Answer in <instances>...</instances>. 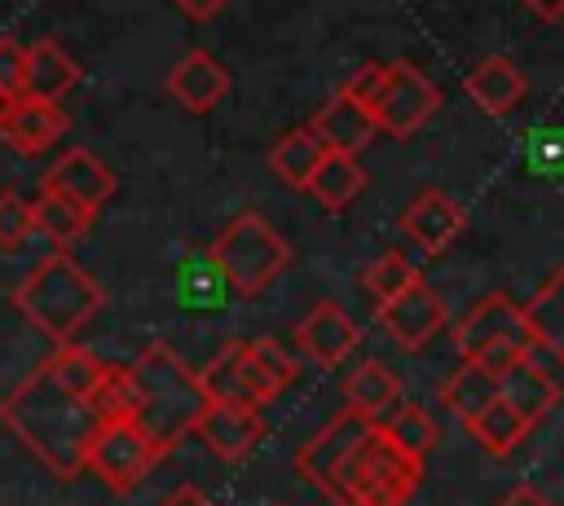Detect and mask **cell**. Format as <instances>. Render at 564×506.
I'll return each instance as SVG.
<instances>
[{"label": "cell", "mask_w": 564, "mask_h": 506, "mask_svg": "<svg viewBox=\"0 0 564 506\" xmlns=\"http://www.w3.org/2000/svg\"><path fill=\"white\" fill-rule=\"evenodd\" d=\"M212 260L220 264L225 282H229V295H242V299H256L269 290V282L291 264V246L282 242V233L260 216V211H242L234 216L216 242L207 246Z\"/></svg>", "instance_id": "5b68a950"}, {"label": "cell", "mask_w": 564, "mask_h": 506, "mask_svg": "<svg viewBox=\"0 0 564 506\" xmlns=\"http://www.w3.org/2000/svg\"><path fill=\"white\" fill-rule=\"evenodd\" d=\"M0 422L57 480H75L84 471V453H88V440L97 431L93 405L84 396L66 392L62 383H53L44 365H35L0 400Z\"/></svg>", "instance_id": "7a4b0ae2"}, {"label": "cell", "mask_w": 564, "mask_h": 506, "mask_svg": "<svg viewBox=\"0 0 564 506\" xmlns=\"http://www.w3.org/2000/svg\"><path fill=\"white\" fill-rule=\"evenodd\" d=\"M295 343L308 361H317L322 370H335L348 361V352L361 343V326L335 304V299H322L300 326H295Z\"/></svg>", "instance_id": "7c38bea8"}, {"label": "cell", "mask_w": 564, "mask_h": 506, "mask_svg": "<svg viewBox=\"0 0 564 506\" xmlns=\"http://www.w3.org/2000/svg\"><path fill=\"white\" fill-rule=\"evenodd\" d=\"M44 189L70 198L75 207H84L88 216H97L110 198H115V172L88 154V150H66L48 172H44Z\"/></svg>", "instance_id": "8fae6325"}, {"label": "cell", "mask_w": 564, "mask_h": 506, "mask_svg": "<svg viewBox=\"0 0 564 506\" xmlns=\"http://www.w3.org/2000/svg\"><path fill=\"white\" fill-rule=\"evenodd\" d=\"M414 277H419V273H414V264H410L401 251H383V255H375V264H366L361 286L375 295V304H383V299H392L397 290H405Z\"/></svg>", "instance_id": "4dcf8cb0"}, {"label": "cell", "mask_w": 564, "mask_h": 506, "mask_svg": "<svg viewBox=\"0 0 564 506\" xmlns=\"http://www.w3.org/2000/svg\"><path fill=\"white\" fill-rule=\"evenodd\" d=\"M194 436L220 462H242L264 440V418H260V409H238V405L207 400L203 414H198V422H194Z\"/></svg>", "instance_id": "4fadbf2b"}, {"label": "cell", "mask_w": 564, "mask_h": 506, "mask_svg": "<svg viewBox=\"0 0 564 506\" xmlns=\"http://www.w3.org/2000/svg\"><path fill=\"white\" fill-rule=\"evenodd\" d=\"M35 233L31 224V198L0 189V251H18L26 238Z\"/></svg>", "instance_id": "836d02e7"}, {"label": "cell", "mask_w": 564, "mask_h": 506, "mask_svg": "<svg viewBox=\"0 0 564 506\" xmlns=\"http://www.w3.org/2000/svg\"><path fill=\"white\" fill-rule=\"evenodd\" d=\"M463 427H467V431L476 436V444H480V449H489L494 458L511 453V449H516V444L529 436V427H524V422H520V418H516V414H511L502 400L485 405V409H480L476 418H467Z\"/></svg>", "instance_id": "f546056e"}, {"label": "cell", "mask_w": 564, "mask_h": 506, "mask_svg": "<svg viewBox=\"0 0 564 506\" xmlns=\"http://www.w3.org/2000/svg\"><path fill=\"white\" fill-rule=\"evenodd\" d=\"M128 378H132V396H137L132 422L159 444V453H172L194 431V422L207 405L198 374L167 343H150L128 365Z\"/></svg>", "instance_id": "3957f363"}, {"label": "cell", "mask_w": 564, "mask_h": 506, "mask_svg": "<svg viewBox=\"0 0 564 506\" xmlns=\"http://www.w3.org/2000/svg\"><path fill=\"white\" fill-rule=\"evenodd\" d=\"M22 53H26V44H18L13 35H0V88L9 97H18V88H22Z\"/></svg>", "instance_id": "8d00e7d4"}, {"label": "cell", "mask_w": 564, "mask_h": 506, "mask_svg": "<svg viewBox=\"0 0 564 506\" xmlns=\"http://www.w3.org/2000/svg\"><path fill=\"white\" fill-rule=\"evenodd\" d=\"M167 92H172L189 114H207V110H216V106L225 101V92H229V70H225L212 53L194 48V53H185V57L167 70Z\"/></svg>", "instance_id": "e0dca14e"}, {"label": "cell", "mask_w": 564, "mask_h": 506, "mask_svg": "<svg viewBox=\"0 0 564 506\" xmlns=\"http://www.w3.org/2000/svg\"><path fill=\"white\" fill-rule=\"evenodd\" d=\"M379 84H383V62H361L344 84H339V92H348V97H357V101H375V92H379Z\"/></svg>", "instance_id": "d590c367"}, {"label": "cell", "mask_w": 564, "mask_h": 506, "mask_svg": "<svg viewBox=\"0 0 564 506\" xmlns=\"http://www.w3.org/2000/svg\"><path fill=\"white\" fill-rule=\"evenodd\" d=\"M498 506H551V502H546V497H542L538 488H529V484H520V488H511V493H507V497H502Z\"/></svg>", "instance_id": "ab89813d"}, {"label": "cell", "mask_w": 564, "mask_h": 506, "mask_svg": "<svg viewBox=\"0 0 564 506\" xmlns=\"http://www.w3.org/2000/svg\"><path fill=\"white\" fill-rule=\"evenodd\" d=\"M176 299L185 308H220L229 299V282L220 273V264L212 260V251H189L176 268Z\"/></svg>", "instance_id": "cb8c5ba5"}, {"label": "cell", "mask_w": 564, "mask_h": 506, "mask_svg": "<svg viewBox=\"0 0 564 506\" xmlns=\"http://www.w3.org/2000/svg\"><path fill=\"white\" fill-rule=\"evenodd\" d=\"M454 352L471 365H485V370H502L511 356L520 352H533V339H529V326H524V308L511 299V295H485L476 299L458 326H454Z\"/></svg>", "instance_id": "8992f818"}, {"label": "cell", "mask_w": 564, "mask_h": 506, "mask_svg": "<svg viewBox=\"0 0 564 506\" xmlns=\"http://www.w3.org/2000/svg\"><path fill=\"white\" fill-rule=\"evenodd\" d=\"M326 154H330V150H326V145L317 141V132L304 123V128H291L286 136L273 141V150H269V167H273V176H278L282 185L304 189L308 176L317 172V163H322Z\"/></svg>", "instance_id": "7402d4cb"}, {"label": "cell", "mask_w": 564, "mask_h": 506, "mask_svg": "<svg viewBox=\"0 0 564 506\" xmlns=\"http://www.w3.org/2000/svg\"><path fill=\"white\" fill-rule=\"evenodd\" d=\"M247 348H251V356L260 361V370H264L278 387H291V383L300 378V361H295L278 339H251Z\"/></svg>", "instance_id": "e575fe53"}, {"label": "cell", "mask_w": 564, "mask_h": 506, "mask_svg": "<svg viewBox=\"0 0 564 506\" xmlns=\"http://www.w3.org/2000/svg\"><path fill=\"white\" fill-rule=\"evenodd\" d=\"M308 128L317 132V141H322L330 154H352V158H357V150H366V145L375 141V132H379L370 106L357 101V97H348V92H335V97L308 119Z\"/></svg>", "instance_id": "9a60e30c"}, {"label": "cell", "mask_w": 564, "mask_h": 506, "mask_svg": "<svg viewBox=\"0 0 564 506\" xmlns=\"http://www.w3.org/2000/svg\"><path fill=\"white\" fill-rule=\"evenodd\" d=\"M524 326L533 348L551 352L564 365V264L542 282V290L524 304Z\"/></svg>", "instance_id": "ffe728a7"}, {"label": "cell", "mask_w": 564, "mask_h": 506, "mask_svg": "<svg viewBox=\"0 0 564 506\" xmlns=\"http://www.w3.org/2000/svg\"><path fill=\"white\" fill-rule=\"evenodd\" d=\"M159 506H216V502H212L203 488H194V484H181V488H172V493H167Z\"/></svg>", "instance_id": "f35d334b"}, {"label": "cell", "mask_w": 564, "mask_h": 506, "mask_svg": "<svg viewBox=\"0 0 564 506\" xmlns=\"http://www.w3.org/2000/svg\"><path fill=\"white\" fill-rule=\"evenodd\" d=\"M97 422H110V418H132L137 409V396H132V378H128V365H110L106 378L97 383V392L88 396Z\"/></svg>", "instance_id": "1f68e13d"}, {"label": "cell", "mask_w": 564, "mask_h": 506, "mask_svg": "<svg viewBox=\"0 0 564 506\" xmlns=\"http://www.w3.org/2000/svg\"><path fill=\"white\" fill-rule=\"evenodd\" d=\"M463 224H467L463 207H458L454 198H445L441 189H423V194L405 207V216H401L405 238H410L423 255H441V251L463 233Z\"/></svg>", "instance_id": "2e32d148"}, {"label": "cell", "mask_w": 564, "mask_h": 506, "mask_svg": "<svg viewBox=\"0 0 564 506\" xmlns=\"http://www.w3.org/2000/svg\"><path fill=\"white\" fill-rule=\"evenodd\" d=\"M295 466L335 506H405L423 480V462L352 409H339L295 453Z\"/></svg>", "instance_id": "6da1fadb"}, {"label": "cell", "mask_w": 564, "mask_h": 506, "mask_svg": "<svg viewBox=\"0 0 564 506\" xmlns=\"http://www.w3.org/2000/svg\"><path fill=\"white\" fill-rule=\"evenodd\" d=\"M31 224H35V233L48 238V246L66 251L70 242H79L88 233L93 216L84 207H75L70 198L53 194V189H40V198H31Z\"/></svg>", "instance_id": "603a6c76"}, {"label": "cell", "mask_w": 564, "mask_h": 506, "mask_svg": "<svg viewBox=\"0 0 564 506\" xmlns=\"http://www.w3.org/2000/svg\"><path fill=\"white\" fill-rule=\"evenodd\" d=\"M441 400H445V409H449V414H458V418L467 422V418H476L485 405H494V400H498V378H494V370L463 361V365L445 378Z\"/></svg>", "instance_id": "f1b7e54d"}, {"label": "cell", "mask_w": 564, "mask_h": 506, "mask_svg": "<svg viewBox=\"0 0 564 506\" xmlns=\"http://www.w3.org/2000/svg\"><path fill=\"white\" fill-rule=\"evenodd\" d=\"M40 365L48 370V378H53V383H62L66 392H75V396H84V400L97 392V383H101V378H106V370H110L97 352L79 348L75 339H70V343H53V352H48Z\"/></svg>", "instance_id": "d4e9b609"}, {"label": "cell", "mask_w": 564, "mask_h": 506, "mask_svg": "<svg viewBox=\"0 0 564 506\" xmlns=\"http://www.w3.org/2000/svg\"><path fill=\"white\" fill-rule=\"evenodd\" d=\"M494 378H498V400H502L524 427H538V422L555 409V400H560L555 378L533 361V352L511 356Z\"/></svg>", "instance_id": "30bf717a"}, {"label": "cell", "mask_w": 564, "mask_h": 506, "mask_svg": "<svg viewBox=\"0 0 564 506\" xmlns=\"http://www.w3.org/2000/svg\"><path fill=\"white\" fill-rule=\"evenodd\" d=\"M441 110V88L432 84V75H423L414 62H392L383 66V84L370 101V114L379 123V132L405 141L414 136L432 114Z\"/></svg>", "instance_id": "ba28073f"}, {"label": "cell", "mask_w": 564, "mask_h": 506, "mask_svg": "<svg viewBox=\"0 0 564 506\" xmlns=\"http://www.w3.org/2000/svg\"><path fill=\"white\" fill-rule=\"evenodd\" d=\"M379 427H383V436H388L397 449H405V453L419 458V462H423V458L436 449V440H441L432 414H427L423 405H414V400H397V405L379 418Z\"/></svg>", "instance_id": "83f0119b"}, {"label": "cell", "mask_w": 564, "mask_h": 506, "mask_svg": "<svg viewBox=\"0 0 564 506\" xmlns=\"http://www.w3.org/2000/svg\"><path fill=\"white\" fill-rule=\"evenodd\" d=\"M70 119L62 110V101H35V97H13L4 123H0V136L9 141V150L35 158L44 150H53L62 136H66Z\"/></svg>", "instance_id": "5bb4252c"}, {"label": "cell", "mask_w": 564, "mask_h": 506, "mask_svg": "<svg viewBox=\"0 0 564 506\" xmlns=\"http://www.w3.org/2000/svg\"><path fill=\"white\" fill-rule=\"evenodd\" d=\"M9 106H13V97L0 88V123H4V114H9Z\"/></svg>", "instance_id": "b9f144b4"}, {"label": "cell", "mask_w": 564, "mask_h": 506, "mask_svg": "<svg viewBox=\"0 0 564 506\" xmlns=\"http://www.w3.org/2000/svg\"><path fill=\"white\" fill-rule=\"evenodd\" d=\"M361 185H366V172H361V163L352 158V154H326L322 163H317V172L308 176V194L326 207V211H344L357 194H361Z\"/></svg>", "instance_id": "4316f807"}, {"label": "cell", "mask_w": 564, "mask_h": 506, "mask_svg": "<svg viewBox=\"0 0 564 506\" xmlns=\"http://www.w3.org/2000/svg\"><path fill=\"white\" fill-rule=\"evenodd\" d=\"M533 18H542V22H555V18H564V0H520Z\"/></svg>", "instance_id": "60d3db41"}, {"label": "cell", "mask_w": 564, "mask_h": 506, "mask_svg": "<svg viewBox=\"0 0 564 506\" xmlns=\"http://www.w3.org/2000/svg\"><path fill=\"white\" fill-rule=\"evenodd\" d=\"M238 352H242V339H229V343H225V348L212 356V365L198 374V387H203V396H207V400H216V405L260 409V400L251 396V387H247V378H242Z\"/></svg>", "instance_id": "484cf974"}, {"label": "cell", "mask_w": 564, "mask_h": 506, "mask_svg": "<svg viewBox=\"0 0 564 506\" xmlns=\"http://www.w3.org/2000/svg\"><path fill=\"white\" fill-rule=\"evenodd\" d=\"M75 84H79V66H75V57H70L57 40H35V44H26V53H22V88H18V97L62 101Z\"/></svg>", "instance_id": "ac0fdd59"}, {"label": "cell", "mask_w": 564, "mask_h": 506, "mask_svg": "<svg viewBox=\"0 0 564 506\" xmlns=\"http://www.w3.org/2000/svg\"><path fill=\"white\" fill-rule=\"evenodd\" d=\"M106 304V290L57 246L18 282L13 308L53 343H70Z\"/></svg>", "instance_id": "277c9868"}, {"label": "cell", "mask_w": 564, "mask_h": 506, "mask_svg": "<svg viewBox=\"0 0 564 506\" xmlns=\"http://www.w3.org/2000/svg\"><path fill=\"white\" fill-rule=\"evenodd\" d=\"M159 458H163L159 444L132 418H110V422H97L84 453V471H93L115 493H132L154 471Z\"/></svg>", "instance_id": "52a82bcc"}, {"label": "cell", "mask_w": 564, "mask_h": 506, "mask_svg": "<svg viewBox=\"0 0 564 506\" xmlns=\"http://www.w3.org/2000/svg\"><path fill=\"white\" fill-rule=\"evenodd\" d=\"M172 4H176L185 18H194V22H212L229 0H172Z\"/></svg>", "instance_id": "74e56055"}, {"label": "cell", "mask_w": 564, "mask_h": 506, "mask_svg": "<svg viewBox=\"0 0 564 506\" xmlns=\"http://www.w3.org/2000/svg\"><path fill=\"white\" fill-rule=\"evenodd\" d=\"M397 400H401V383L383 361H361L344 378V409H352V414H361L370 422H379Z\"/></svg>", "instance_id": "44dd1931"}, {"label": "cell", "mask_w": 564, "mask_h": 506, "mask_svg": "<svg viewBox=\"0 0 564 506\" xmlns=\"http://www.w3.org/2000/svg\"><path fill=\"white\" fill-rule=\"evenodd\" d=\"M524 167L538 176H564V128L524 132Z\"/></svg>", "instance_id": "d6a6232c"}, {"label": "cell", "mask_w": 564, "mask_h": 506, "mask_svg": "<svg viewBox=\"0 0 564 506\" xmlns=\"http://www.w3.org/2000/svg\"><path fill=\"white\" fill-rule=\"evenodd\" d=\"M379 326L401 343V348H423L436 339V330L445 326V299L423 282L414 277L405 290H397L392 299L379 304Z\"/></svg>", "instance_id": "9c48e42d"}, {"label": "cell", "mask_w": 564, "mask_h": 506, "mask_svg": "<svg viewBox=\"0 0 564 506\" xmlns=\"http://www.w3.org/2000/svg\"><path fill=\"white\" fill-rule=\"evenodd\" d=\"M463 88H467V97H471L485 114H511V110L524 101L529 79H524V70H520L511 57H485V62L463 79Z\"/></svg>", "instance_id": "d6986e66"}]
</instances>
